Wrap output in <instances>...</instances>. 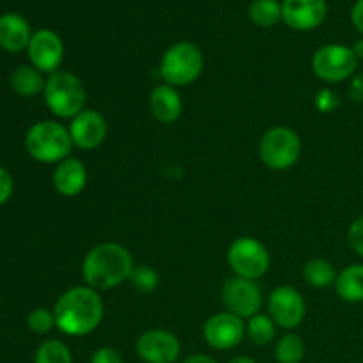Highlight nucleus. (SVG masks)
<instances>
[{"instance_id":"obj_32","label":"nucleus","mask_w":363,"mask_h":363,"mask_svg":"<svg viewBox=\"0 0 363 363\" xmlns=\"http://www.w3.org/2000/svg\"><path fill=\"white\" fill-rule=\"evenodd\" d=\"M350 98L357 103H363V73L354 74L350 84Z\"/></svg>"},{"instance_id":"obj_2","label":"nucleus","mask_w":363,"mask_h":363,"mask_svg":"<svg viewBox=\"0 0 363 363\" xmlns=\"http://www.w3.org/2000/svg\"><path fill=\"white\" fill-rule=\"evenodd\" d=\"M133 268V257L126 247L105 241L87 252L82 262V277L85 286L96 291H110L126 282Z\"/></svg>"},{"instance_id":"obj_13","label":"nucleus","mask_w":363,"mask_h":363,"mask_svg":"<svg viewBox=\"0 0 363 363\" xmlns=\"http://www.w3.org/2000/svg\"><path fill=\"white\" fill-rule=\"evenodd\" d=\"M28 59L32 66L39 69L41 73H55L59 71L60 64L64 59V45L59 34H55L50 28H41L34 32L30 38V43L27 46Z\"/></svg>"},{"instance_id":"obj_16","label":"nucleus","mask_w":363,"mask_h":363,"mask_svg":"<svg viewBox=\"0 0 363 363\" xmlns=\"http://www.w3.org/2000/svg\"><path fill=\"white\" fill-rule=\"evenodd\" d=\"M85 184H87V169L82 160L69 156L57 163L53 170V188L57 194L62 197H77L85 190Z\"/></svg>"},{"instance_id":"obj_29","label":"nucleus","mask_w":363,"mask_h":363,"mask_svg":"<svg viewBox=\"0 0 363 363\" xmlns=\"http://www.w3.org/2000/svg\"><path fill=\"white\" fill-rule=\"evenodd\" d=\"M347 241H350L351 248L363 259V216L351 222L350 229H347Z\"/></svg>"},{"instance_id":"obj_22","label":"nucleus","mask_w":363,"mask_h":363,"mask_svg":"<svg viewBox=\"0 0 363 363\" xmlns=\"http://www.w3.org/2000/svg\"><path fill=\"white\" fill-rule=\"evenodd\" d=\"M248 16L262 28L275 27L282 20V4L279 0H254L248 7Z\"/></svg>"},{"instance_id":"obj_4","label":"nucleus","mask_w":363,"mask_h":363,"mask_svg":"<svg viewBox=\"0 0 363 363\" xmlns=\"http://www.w3.org/2000/svg\"><path fill=\"white\" fill-rule=\"evenodd\" d=\"M43 94L50 112L60 119H73L85 110L87 91L80 77L71 71H55L50 74Z\"/></svg>"},{"instance_id":"obj_7","label":"nucleus","mask_w":363,"mask_h":363,"mask_svg":"<svg viewBox=\"0 0 363 363\" xmlns=\"http://www.w3.org/2000/svg\"><path fill=\"white\" fill-rule=\"evenodd\" d=\"M227 262L234 277L247 280H257L264 277L269 269V252L257 238L243 236L233 241L227 250Z\"/></svg>"},{"instance_id":"obj_23","label":"nucleus","mask_w":363,"mask_h":363,"mask_svg":"<svg viewBox=\"0 0 363 363\" xmlns=\"http://www.w3.org/2000/svg\"><path fill=\"white\" fill-rule=\"evenodd\" d=\"M247 335L257 346H268L277 335V325L269 315L255 314L254 318L247 319Z\"/></svg>"},{"instance_id":"obj_26","label":"nucleus","mask_w":363,"mask_h":363,"mask_svg":"<svg viewBox=\"0 0 363 363\" xmlns=\"http://www.w3.org/2000/svg\"><path fill=\"white\" fill-rule=\"evenodd\" d=\"M130 284L137 293L151 294L158 289L160 275L151 268V266H135L133 272L130 273Z\"/></svg>"},{"instance_id":"obj_3","label":"nucleus","mask_w":363,"mask_h":363,"mask_svg":"<svg viewBox=\"0 0 363 363\" xmlns=\"http://www.w3.org/2000/svg\"><path fill=\"white\" fill-rule=\"evenodd\" d=\"M25 147L41 163H60L69 158L73 140L69 130L57 121H39L25 135Z\"/></svg>"},{"instance_id":"obj_14","label":"nucleus","mask_w":363,"mask_h":363,"mask_svg":"<svg viewBox=\"0 0 363 363\" xmlns=\"http://www.w3.org/2000/svg\"><path fill=\"white\" fill-rule=\"evenodd\" d=\"M67 130H69L73 145L84 149V151H92V149L99 147L108 133L105 117L98 110L91 108L82 110L78 116H74Z\"/></svg>"},{"instance_id":"obj_33","label":"nucleus","mask_w":363,"mask_h":363,"mask_svg":"<svg viewBox=\"0 0 363 363\" xmlns=\"http://www.w3.org/2000/svg\"><path fill=\"white\" fill-rule=\"evenodd\" d=\"M351 21H353L354 28L363 34V0H357V4L351 9Z\"/></svg>"},{"instance_id":"obj_6","label":"nucleus","mask_w":363,"mask_h":363,"mask_svg":"<svg viewBox=\"0 0 363 363\" xmlns=\"http://www.w3.org/2000/svg\"><path fill=\"white\" fill-rule=\"evenodd\" d=\"M301 155L300 135L289 126L269 128L259 142L261 162L275 172L293 169Z\"/></svg>"},{"instance_id":"obj_30","label":"nucleus","mask_w":363,"mask_h":363,"mask_svg":"<svg viewBox=\"0 0 363 363\" xmlns=\"http://www.w3.org/2000/svg\"><path fill=\"white\" fill-rule=\"evenodd\" d=\"M91 363H124L123 357H121V353L117 350H113V347H99V350H96L94 353H92L91 357Z\"/></svg>"},{"instance_id":"obj_18","label":"nucleus","mask_w":363,"mask_h":363,"mask_svg":"<svg viewBox=\"0 0 363 363\" xmlns=\"http://www.w3.org/2000/svg\"><path fill=\"white\" fill-rule=\"evenodd\" d=\"M30 27L27 20L16 13L0 16V46L7 52H21L30 43Z\"/></svg>"},{"instance_id":"obj_11","label":"nucleus","mask_w":363,"mask_h":363,"mask_svg":"<svg viewBox=\"0 0 363 363\" xmlns=\"http://www.w3.org/2000/svg\"><path fill=\"white\" fill-rule=\"evenodd\" d=\"M204 340L213 350L227 351L234 350L243 342L247 335V323L238 315L223 311L218 314H213L208 321L204 323Z\"/></svg>"},{"instance_id":"obj_20","label":"nucleus","mask_w":363,"mask_h":363,"mask_svg":"<svg viewBox=\"0 0 363 363\" xmlns=\"http://www.w3.org/2000/svg\"><path fill=\"white\" fill-rule=\"evenodd\" d=\"M9 84L18 96L32 98V96H38L39 92L45 91L46 80L43 78L41 71L35 69L34 66H20L13 71Z\"/></svg>"},{"instance_id":"obj_5","label":"nucleus","mask_w":363,"mask_h":363,"mask_svg":"<svg viewBox=\"0 0 363 363\" xmlns=\"http://www.w3.org/2000/svg\"><path fill=\"white\" fill-rule=\"evenodd\" d=\"M204 71V55L201 48L190 41H179L170 46L160 62V77L163 84L172 87H186L194 84Z\"/></svg>"},{"instance_id":"obj_17","label":"nucleus","mask_w":363,"mask_h":363,"mask_svg":"<svg viewBox=\"0 0 363 363\" xmlns=\"http://www.w3.org/2000/svg\"><path fill=\"white\" fill-rule=\"evenodd\" d=\"M149 110L158 123L172 124L183 113V99L176 87L169 84H160L149 94Z\"/></svg>"},{"instance_id":"obj_8","label":"nucleus","mask_w":363,"mask_h":363,"mask_svg":"<svg viewBox=\"0 0 363 363\" xmlns=\"http://www.w3.org/2000/svg\"><path fill=\"white\" fill-rule=\"evenodd\" d=\"M358 59L353 48L346 45H325L312 57V69L319 80L339 84L354 77Z\"/></svg>"},{"instance_id":"obj_15","label":"nucleus","mask_w":363,"mask_h":363,"mask_svg":"<svg viewBox=\"0 0 363 363\" xmlns=\"http://www.w3.org/2000/svg\"><path fill=\"white\" fill-rule=\"evenodd\" d=\"M325 0H284L282 20L293 30H314L325 21Z\"/></svg>"},{"instance_id":"obj_27","label":"nucleus","mask_w":363,"mask_h":363,"mask_svg":"<svg viewBox=\"0 0 363 363\" xmlns=\"http://www.w3.org/2000/svg\"><path fill=\"white\" fill-rule=\"evenodd\" d=\"M27 325L32 332L43 335V333L52 332L57 326L55 314H53V311H48V308H34V311L28 314Z\"/></svg>"},{"instance_id":"obj_36","label":"nucleus","mask_w":363,"mask_h":363,"mask_svg":"<svg viewBox=\"0 0 363 363\" xmlns=\"http://www.w3.org/2000/svg\"><path fill=\"white\" fill-rule=\"evenodd\" d=\"M229 363H257V362L250 357H236V358H233Z\"/></svg>"},{"instance_id":"obj_24","label":"nucleus","mask_w":363,"mask_h":363,"mask_svg":"<svg viewBox=\"0 0 363 363\" xmlns=\"http://www.w3.org/2000/svg\"><path fill=\"white\" fill-rule=\"evenodd\" d=\"M305 357V344L296 333H286L277 342L275 358L279 363H301Z\"/></svg>"},{"instance_id":"obj_10","label":"nucleus","mask_w":363,"mask_h":363,"mask_svg":"<svg viewBox=\"0 0 363 363\" xmlns=\"http://www.w3.org/2000/svg\"><path fill=\"white\" fill-rule=\"evenodd\" d=\"M307 305L300 291L291 286H280L269 294L268 315L277 326L284 330H294L303 323Z\"/></svg>"},{"instance_id":"obj_28","label":"nucleus","mask_w":363,"mask_h":363,"mask_svg":"<svg viewBox=\"0 0 363 363\" xmlns=\"http://www.w3.org/2000/svg\"><path fill=\"white\" fill-rule=\"evenodd\" d=\"M315 108L323 113L335 112L340 106V98L337 92H333L332 89H321V91L315 94Z\"/></svg>"},{"instance_id":"obj_31","label":"nucleus","mask_w":363,"mask_h":363,"mask_svg":"<svg viewBox=\"0 0 363 363\" xmlns=\"http://www.w3.org/2000/svg\"><path fill=\"white\" fill-rule=\"evenodd\" d=\"M13 194V177L4 167H0V206L9 201Z\"/></svg>"},{"instance_id":"obj_21","label":"nucleus","mask_w":363,"mask_h":363,"mask_svg":"<svg viewBox=\"0 0 363 363\" xmlns=\"http://www.w3.org/2000/svg\"><path fill=\"white\" fill-rule=\"evenodd\" d=\"M301 275H303L305 282L308 286L315 287V289H326V287L335 286L337 280L335 266L321 257L311 259V261L305 262Z\"/></svg>"},{"instance_id":"obj_25","label":"nucleus","mask_w":363,"mask_h":363,"mask_svg":"<svg viewBox=\"0 0 363 363\" xmlns=\"http://www.w3.org/2000/svg\"><path fill=\"white\" fill-rule=\"evenodd\" d=\"M34 363H73V354L60 340H46L35 351Z\"/></svg>"},{"instance_id":"obj_1","label":"nucleus","mask_w":363,"mask_h":363,"mask_svg":"<svg viewBox=\"0 0 363 363\" xmlns=\"http://www.w3.org/2000/svg\"><path fill=\"white\" fill-rule=\"evenodd\" d=\"M55 325L69 337H84L94 332L105 315V303L96 289L77 286L59 296L53 307Z\"/></svg>"},{"instance_id":"obj_12","label":"nucleus","mask_w":363,"mask_h":363,"mask_svg":"<svg viewBox=\"0 0 363 363\" xmlns=\"http://www.w3.org/2000/svg\"><path fill=\"white\" fill-rule=\"evenodd\" d=\"M137 354L145 363H176L181 357V342L167 330H147L138 337Z\"/></svg>"},{"instance_id":"obj_34","label":"nucleus","mask_w":363,"mask_h":363,"mask_svg":"<svg viewBox=\"0 0 363 363\" xmlns=\"http://www.w3.org/2000/svg\"><path fill=\"white\" fill-rule=\"evenodd\" d=\"M183 363H218L215 360V358L208 357V354H191V357H188L186 360H184Z\"/></svg>"},{"instance_id":"obj_19","label":"nucleus","mask_w":363,"mask_h":363,"mask_svg":"<svg viewBox=\"0 0 363 363\" xmlns=\"http://www.w3.org/2000/svg\"><path fill=\"white\" fill-rule=\"evenodd\" d=\"M335 291L347 303H363V264H351L337 275Z\"/></svg>"},{"instance_id":"obj_35","label":"nucleus","mask_w":363,"mask_h":363,"mask_svg":"<svg viewBox=\"0 0 363 363\" xmlns=\"http://www.w3.org/2000/svg\"><path fill=\"white\" fill-rule=\"evenodd\" d=\"M351 48H353V53L357 55L358 60L363 59V39H358V41L351 46Z\"/></svg>"},{"instance_id":"obj_9","label":"nucleus","mask_w":363,"mask_h":363,"mask_svg":"<svg viewBox=\"0 0 363 363\" xmlns=\"http://www.w3.org/2000/svg\"><path fill=\"white\" fill-rule=\"evenodd\" d=\"M222 301L227 312L241 319H250L262 308V291L255 280L233 277L222 287Z\"/></svg>"}]
</instances>
